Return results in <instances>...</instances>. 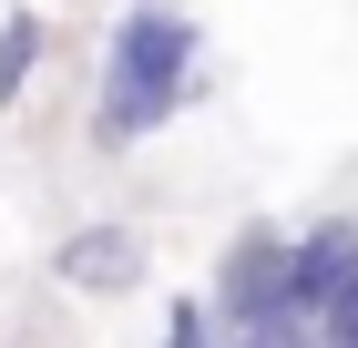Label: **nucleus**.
I'll return each mask as SVG.
<instances>
[{"mask_svg": "<svg viewBox=\"0 0 358 348\" xmlns=\"http://www.w3.org/2000/svg\"><path fill=\"white\" fill-rule=\"evenodd\" d=\"M194 72H205V31L174 11V0H134L103 41V92H92V144L103 154H134L143 134H164L174 113L194 103Z\"/></svg>", "mask_w": 358, "mask_h": 348, "instance_id": "nucleus-1", "label": "nucleus"}, {"mask_svg": "<svg viewBox=\"0 0 358 348\" xmlns=\"http://www.w3.org/2000/svg\"><path fill=\"white\" fill-rule=\"evenodd\" d=\"M205 307L225 318V338H236V328H266V318H297V307H287V236H276V225H246L236 256L215 267V287H205Z\"/></svg>", "mask_w": 358, "mask_h": 348, "instance_id": "nucleus-2", "label": "nucleus"}, {"mask_svg": "<svg viewBox=\"0 0 358 348\" xmlns=\"http://www.w3.org/2000/svg\"><path fill=\"white\" fill-rule=\"evenodd\" d=\"M52 277H62L72 297H134L143 277H154L143 225H72V236L52 246Z\"/></svg>", "mask_w": 358, "mask_h": 348, "instance_id": "nucleus-3", "label": "nucleus"}, {"mask_svg": "<svg viewBox=\"0 0 358 348\" xmlns=\"http://www.w3.org/2000/svg\"><path fill=\"white\" fill-rule=\"evenodd\" d=\"M348 277H358V225L348 215H317L307 236H287V307H297V318H317Z\"/></svg>", "mask_w": 358, "mask_h": 348, "instance_id": "nucleus-4", "label": "nucleus"}, {"mask_svg": "<svg viewBox=\"0 0 358 348\" xmlns=\"http://www.w3.org/2000/svg\"><path fill=\"white\" fill-rule=\"evenodd\" d=\"M41 52H52V21H41V11H10V21H0V113H10V103L31 92Z\"/></svg>", "mask_w": 358, "mask_h": 348, "instance_id": "nucleus-5", "label": "nucleus"}, {"mask_svg": "<svg viewBox=\"0 0 358 348\" xmlns=\"http://www.w3.org/2000/svg\"><path fill=\"white\" fill-rule=\"evenodd\" d=\"M164 348H215V307L205 297H174L164 307Z\"/></svg>", "mask_w": 358, "mask_h": 348, "instance_id": "nucleus-6", "label": "nucleus"}, {"mask_svg": "<svg viewBox=\"0 0 358 348\" xmlns=\"http://www.w3.org/2000/svg\"><path fill=\"white\" fill-rule=\"evenodd\" d=\"M307 328H317V348H358V277H348V287H338Z\"/></svg>", "mask_w": 358, "mask_h": 348, "instance_id": "nucleus-7", "label": "nucleus"}]
</instances>
